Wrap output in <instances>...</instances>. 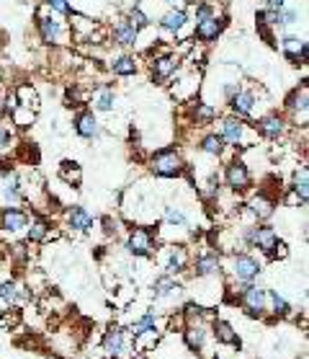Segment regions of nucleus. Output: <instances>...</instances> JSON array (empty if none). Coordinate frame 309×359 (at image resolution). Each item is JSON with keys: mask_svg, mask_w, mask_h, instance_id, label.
<instances>
[{"mask_svg": "<svg viewBox=\"0 0 309 359\" xmlns=\"http://www.w3.org/2000/svg\"><path fill=\"white\" fill-rule=\"evenodd\" d=\"M181 292V287L176 284V279L173 277H160L158 282H155V298H167V295H178Z\"/></svg>", "mask_w": 309, "mask_h": 359, "instance_id": "nucleus-30", "label": "nucleus"}, {"mask_svg": "<svg viewBox=\"0 0 309 359\" xmlns=\"http://www.w3.org/2000/svg\"><path fill=\"white\" fill-rule=\"evenodd\" d=\"M103 349L109 357H119L121 351H124V334H121V328H111L106 339H103Z\"/></svg>", "mask_w": 309, "mask_h": 359, "instance_id": "nucleus-22", "label": "nucleus"}, {"mask_svg": "<svg viewBox=\"0 0 309 359\" xmlns=\"http://www.w3.org/2000/svg\"><path fill=\"white\" fill-rule=\"evenodd\" d=\"M67 225H70L73 230L88 233L93 230V217L85 212L83 207H73V210H67Z\"/></svg>", "mask_w": 309, "mask_h": 359, "instance_id": "nucleus-18", "label": "nucleus"}, {"mask_svg": "<svg viewBox=\"0 0 309 359\" xmlns=\"http://www.w3.org/2000/svg\"><path fill=\"white\" fill-rule=\"evenodd\" d=\"M165 223L173 228H188V217L178 207H165Z\"/></svg>", "mask_w": 309, "mask_h": 359, "instance_id": "nucleus-33", "label": "nucleus"}, {"mask_svg": "<svg viewBox=\"0 0 309 359\" xmlns=\"http://www.w3.org/2000/svg\"><path fill=\"white\" fill-rule=\"evenodd\" d=\"M126 21H129V24H132L137 31H142V29H147V26H150V16H147V13H144L140 6L129 8V13H126Z\"/></svg>", "mask_w": 309, "mask_h": 359, "instance_id": "nucleus-32", "label": "nucleus"}, {"mask_svg": "<svg viewBox=\"0 0 309 359\" xmlns=\"http://www.w3.org/2000/svg\"><path fill=\"white\" fill-rule=\"evenodd\" d=\"M211 16H222L217 10V3H196L193 21H204V18H211Z\"/></svg>", "mask_w": 309, "mask_h": 359, "instance_id": "nucleus-36", "label": "nucleus"}, {"mask_svg": "<svg viewBox=\"0 0 309 359\" xmlns=\"http://www.w3.org/2000/svg\"><path fill=\"white\" fill-rule=\"evenodd\" d=\"M227 186L234 189V191H245V189L250 186V171H248V166L243 161H232L227 166Z\"/></svg>", "mask_w": 309, "mask_h": 359, "instance_id": "nucleus-11", "label": "nucleus"}, {"mask_svg": "<svg viewBox=\"0 0 309 359\" xmlns=\"http://www.w3.org/2000/svg\"><path fill=\"white\" fill-rule=\"evenodd\" d=\"M126 248L134 256H150L152 254V230L150 228H134L129 233V240H126Z\"/></svg>", "mask_w": 309, "mask_h": 359, "instance_id": "nucleus-9", "label": "nucleus"}, {"mask_svg": "<svg viewBox=\"0 0 309 359\" xmlns=\"http://www.w3.org/2000/svg\"><path fill=\"white\" fill-rule=\"evenodd\" d=\"M289 6V0H268V8H284Z\"/></svg>", "mask_w": 309, "mask_h": 359, "instance_id": "nucleus-42", "label": "nucleus"}, {"mask_svg": "<svg viewBox=\"0 0 309 359\" xmlns=\"http://www.w3.org/2000/svg\"><path fill=\"white\" fill-rule=\"evenodd\" d=\"M204 339H206V328L204 325H188L186 328V342L191 349H201L204 346Z\"/></svg>", "mask_w": 309, "mask_h": 359, "instance_id": "nucleus-31", "label": "nucleus"}, {"mask_svg": "<svg viewBox=\"0 0 309 359\" xmlns=\"http://www.w3.org/2000/svg\"><path fill=\"white\" fill-rule=\"evenodd\" d=\"M199 147H201V153H206V155H222L225 153V140H222V135L211 132V135H206L201 140Z\"/></svg>", "mask_w": 309, "mask_h": 359, "instance_id": "nucleus-28", "label": "nucleus"}, {"mask_svg": "<svg viewBox=\"0 0 309 359\" xmlns=\"http://www.w3.org/2000/svg\"><path fill=\"white\" fill-rule=\"evenodd\" d=\"M286 109L299 119V114H301V119H307V112H309V88L307 86H301L296 88L289 98H286Z\"/></svg>", "mask_w": 309, "mask_h": 359, "instance_id": "nucleus-15", "label": "nucleus"}, {"mask_svg": "<svg viewBox=\"0 0 309 359\" xmlns=\"http://www.w3.org/2000/svg\"><path fill=\"white\" fill-rule=\"evenodd\" d=\"M268 298H271V302H273V310H276L278 316H289L292 313V308H289V302H286L278 292H268Z\"/></svg>", "mask_w": 309, "mask_h": 359, "instance_id": "nucleus-39", "label": "nucleus"}, {"mask_svg": "<svg viewBox=\"0 0 309 359\" xmlns=\"http://www.w3.org/2000/svg\"><path fill=\"white\" fill-rule=\"evenodd\" d=\"M281 50H284V54L292 62L307 65V60H309L307 39H301V36H296V34H284V39H281Z\"/></svg>", "mask_w": 309, "mask_h": 359, "instance_id": "nucleus-7", "label": "nucleus"}, {"mask_svg": "<svg viewBox=\"0 0 309 359\" xmlns=\"http://www.w3.org/2000/svg\"><path fill=\"white\" fill-rule=\"evenodd\" d=\"M137 39H140V31H137L126 18H121V21L114 26V42H116L119 47H134Z\"/></svg>", "mask_w": 309, "mask_h": 359, "instance_id": "nucleus-16", "label": "nucleus"}, {"mask_svg": "<svg viewBox=\"0 0 309 359\" xmlns=\"http://www.w3.org/2000/svg\"><path fill=\"white\" fill-rule=\"evenodd\" d=\"M232 274L240 282L250 284L260 274V264L253 256H248V254H237V256L232 258Z\"/></svg>", "mask_w": 309, "mask_h": 359, "instance_id": "nucleus-8", "label": "nucleus"}, {"mask_svg": "<svg viewBox=\"0 0 309 359\" xmlns=\"http://www.w3.org/2000/svg\"><path fill=\"white\" fill-rule=\"evenodd\" d=\"M250 207H253V214L258 217V220H268L271 214H273V199H268L266 194H258V197H253V202H250Z\"/></svg>", "mask_w": 309, "mask_h": 359, "instance_id": "nucleus-26", "label": "nucleus"}, {"mask_svg": "<svg viewBox=\"0 0 309 359\" xmlns=\"http://www.w3.org/2000/svg\"><path fill=\"white\" fill-rule=\"evenodd\" d=\"M59 179L65 181V184H73V186H77L80 181H83V171H80V166L73 161H65L62 166H59Z\"/></svg>", "mask_w": 309, "mask_h": 359, "instance_id": "nucleus-27", "label": "nucleus"}, {"mask_svg": "<svg viewBox=\"0 0 309 359\" xmlns=\"http://www.w3.org/2000/svg\"><path fill=\"white\" fill-rule=\"evenodd\" d=\"M219 272V256L217 254H204L196 258V274L199 277H211Z\"/></svg>", "mask_w": 309, "mask_h": 359, "instance_id": "nucleus-24", "label": "nucleus"}, {"mask_svg": "<svg viewBox=\"0 0 309 359\" xmlns=\"http://www.w3.org/2000/svg\"><path fill=\"white\" fill-rule=\"evenodd\" d=\"M10 137H13L10 127H6V124H0V147H8V145H10Z\"/></svg>", "mask_w": 309, "mask_h": 359, "instance_id": "nucleus-41", "label": "nucleus"}, {"mask_svg": "<svg viewBox=\"0 0 309 359\" xmlns=\"http://www.w3.org/2000/svg\"><path fill=\"white\" fill-rule=\"evenodd\" d=\"M13 96H16V101L21 103V106H26V109H39V96H36V91H33L31 86H18L16 91H13Z\"/></svg>", "mask_w": 309, "mask_h": 359, "instance_id": "nucleus-25", "label": "nucleus"}, {"mask_svg": "<svg viewBox=\"0 0 309 359\" xmlns=\"http://www.w3.org/2000/svg\"><path fill=\"white\" fill-rule=\"evenodd\" d=\"M150 168L152 173H158L163 179H176V176L186 171V163L176 147H167V150H160V153L152 155Z\"/></svg>", "mask_w": 309, "mask_h": 359, "instance_id": "nucleus-2", "label": "nucleus"}, {"mask_svg": "<svg viewBox=\"0 0 309 359\" xmlns=\"http://www.w3.org/2000/svg\"><path fill=\"white\" fill-rule=\"evenodd\" d=\"M186 266H188V251H186L183 246H173L170 248V254H167L165 272L167 274H181V272H186Z\"/></svg>", "mask_w": 309, "mask_h": 359, "instance_id": "nucleus-19", "label": "nucleus"}, {"mask_svg": "<svg viewBox=\"0 0 309 359\" xmlns=\"http://www.w3.org/2000/svg\"><path fill=\"white\" fill-rule=\"evenodd\" d=\"M225 26H227L225 16H211V18H204V21H196L193 39H199L201 44L217 42L219 36H222V31H225Z\"/></svg>", "mask_w": 309, "mask_h": 359, "instance_id": "nucleus-4", "label": "nucleus"}, {"mask_svg": "<svg viewBox=\"0 0 309 359\" xmlns=\"http://www.w3.org/2000/svg\"><path fill=\"white\" fill-rule=\"evenodd\" d=\"M0 298L6 300L8 305H13V302H16V298H18V287L13 282H6L3 287H0Z\"/></svg>", "mask_w": 309, "mask_h": 359, "instance_id": "nucleus-40", "label": "nucleus"}, {"mask_svg": "<svg viewBox=\"0 0 309 359\" xmlns=\"http://www.w3.org/2000/svg\"><path fill=\"white\" fill-rule=\"evenodd\" d=\"M93 106H96L98 112H111V109L116 106V94H114L111 88H100V94L93 98Z\"/></svg>", "mask_w": 309, "mask_h": 359, "instance_id": "nucleus-29", "label": "nucleus"}, {"mask_svg": "<svg viewBox=\"0 0 309 359\" xmlns=\"http://www.w3.org/2000/svg\"><path fill=\"white\" fill-rule=\"evenodd\" d=\"M193 122H196V127H206V124H211V122L217 119V109L211 106V103H204V101H196L193 103Z\"/></svg>", "mask_w": 309, "mask_h": 359, "instance_id": "nucleus-21", "label": "nucleus"}, {"mask_svg": "<svg viewBox=\"0 0 309 359\" xmlns=\"http://www.w3.org/2000/svg\"><path fill=\"white\" fill-rule=\"evenodd\" d=\"M222 140L229 145H248V124L240 117H227L222 119Z\"/></svg>", "mask_w": 309, "mask_h": 359, "instance_id": "nucleus-6", "label": "nucleus"}, {"mask_svg": "<svg viewBox=\"0 0 309 359\" xmlns=\"http://www.w3.org/2000/svg\"><path fill=\"white\" fill-rule=\"evenodd\" d=\"M178 68H181V60H178L176 54H158V57H152L150 62L152 83H167L170 78L176 75Z\"/></svg>", "mask_w": 309, "mask_h": 359, "instance_id": "nucleus-5", "label": "nucleus"}, {"mask_svg": "<svg viewBox=\"0 0 309 359\" xmlns=\"http://www.w3.org/2000/svg\"><path fill=\"white\" fill-rule=\"evenodd\" d=\"M214 331H217V339L222 344H237V334L232 331V325L225 323V321H217V323H214Z\"/></svg>", "mask_w": 309, "mask_h": 359, "instance_id": "nucleus-34", "label": "nucleus"}, {"mask_svg": "<svg viewBox=\"0 0 309 359\" xmlns=\"http://www.w3.org/2000/svg\"><path fill=\"white\" fill-rule=\"evenodd\" d=\"M26 225H29V214H26L24 210L8 207V210L0 212V230L16 233V230H24Z\"/></svg>", "mask_w": 309, "mask_h": 359, "instance_id": "nucleus-13", "label": "nucleus"}, {"mask_svg": "<svg viewBox=\"0 0 309 359\" xmlns=\"http://www.w3.org/2000/svg\"><path fill=\"white\" fill-rule=\"evenodd\" d=\"M147 331H155V316H152V313H147V316L140 318V321L132 325L134 336H142V334H147Z\"/></svg>", "mask_w": 309, "mask_h": 359, "instance_id": "nucleus-37", "label": "nucleus"}, {"mask_svg": "<svg viewBox=\"0 0 309 359\" xmlns=\"http://www.w3.org/2000/svg\"><path fill=\"white\" fill-rule=\"evenodd\" d=\"M111 73L119 78L137 75V73H140V62H137V57H132V54H121V57H116V60L111 62Z\"/></svg>", "mask_w": 309, "mask_h": 359, "instance_id": "nucleus-20", "label": "nucleus"}, {"mask_svg": "<svg viewBox=\"0 0 309 359\" xmlns=\"http://www.w3.org/2000/svg\"><path fill=\"white\" fill-rule=\"evenodd\" d=\"M75 132L80 137H85V140H93V137H98L100 135V124L98 119H96V114L93 112H80L75 117Z\"/></svg>", "mask_w": 309, "mask_h": 359, "instance_id": "nucleus-14", "label": "nucleus"}, {"mask_svg": "<svg viewBox=\"0 0 309 359\" xmlns=\"http://www.w3.org/2000/svg\"><path fill=\"white\" fill-rule=\"evenodd\" d=\"M255 132L268 137V140H278L286 132V119L281 114H266V117H260L255 122Z\"/></svg>", "mask_w": 309, "mask_h": 359, "instance_id": "nucleus-10", "label": "nucleus"}, {"mask_svg": "<svg viewBox=\"0 0 309 359\" xmlns=\"http://www.w3.org/2000/svg\"><path fill=\"white\" fill-rule=\"evenodd\" d=\"M255 103H258V94H255L253 88L240 86L229 96V112H232V117L245 119V117H253V114H255Z\"/></svg>", "mask_w": 309, "mask_h": 359, "instance_id": "nucleus-3", "label": "nucleus"}, {"mask_svg": "<svg viewBox=\"0 0 309 359\" xmlns=\"http://www.w3.org/2000/svg\"><path fill=\"white\" fill-rule=\"evenodd\" d=\"M36 29H39V36H42V42L44 44H52V47H57V44H65L67 34H70V29H67L65 18L57 16V13H52L50 8L39 10V16H36Z\"/></svg>", "mask_w": 309, "mask_h": 359, "instance_id": "nucleus-1", "label": "nucleus"}, {"mask_svg": "<svg viewBox=\"0 0 309 359\" xmlns=\"http://www.w3.org/2000/svg\"><path fill=\"white\" fill-rule=\"evenodd\" d=\"M44 6H47L52 13H57V16H70V13H73L67 0H44Z\"/></svg>", "mask_w": 309, "mask_h": 359, "instance_id": "nucleus-38", "label": "nucleus"}, {"mask_svg": "<svg viewBox=\"0 0 309 359\" xmlns=\"http://www.w3.org/2000/svg\"><path fill=\"white\" fill-rule=\"evenodd\" d=\"M243 305L250 310V313H260V310L266 308V290L248 284L243 290Z\"/></svg>", "mask_w": 309, "mask_h": 359, "instance_id": "nucleus-17", "label": "nucleus"}, {"mask_svg": "<svg viewBox=\"0 0 309 359\" xmlns=\"http://www.w3.org/2000/svg\"><path fill=\"white\" fill-rule=\"evenodd\" d=\"M163 3H167V6H176V3H181V0H163Z\"/></svg>", "mask_w": 309, "mask_h": 359, "instance_id": "nucleus-43", "label": "nucleus"}, {"mask_svg": "<svg viewBox=\"0 0 309 359\" xmlns=\"http://www.w3.org/2000/svg\"><path fill=\"white\" fill-rule=\"evenodd\" d=\"M186 24H188V10L186 8H170L167 13H163V18H160V29L167 31V34L183 31Z\"/></svg>", "mask_w": 309, "mask_h": 359, "instance_id": "nucleus-12", "label": "nucleus"}, {"mask_svg": "<svg viewBox=\"0 0 309 359\" xmlns=\"http://www.w3.org/2000/svg\"><path fill=\"white\" fill-rule=\"evenodd\" d=\"M292 189H294V194L299 197V202L301 205H307V199H309V171L301 166L299 171L294 173V184H292Z\"/></svg>", "mask_w": 309, "mask_h": 359, "instance_id": "nucleus-23", "label": "nucleus"}, {"mask_svg": "<svg viewBox=\"0 0 309 359\" xmlns=\"http://www.w3.org/2000/svg\"><path fill=\"white\" fill-rule=\"evenodd\" d=\"M47 235H50V225L44 223V220L31 223V228H29V243H42Z\"/></svg>", "mask_w": 309, "mask_h": 359, "instance_id": "nucleus-35", "label": "nucleus"}]
</instances>
